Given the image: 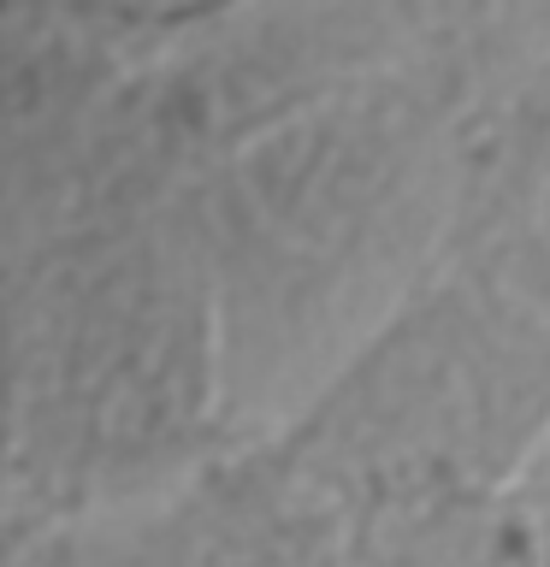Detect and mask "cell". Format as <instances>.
Wrapping results in <instances>:
<instances>
[{"mask_svg": "<svg viewBox=\"0 0 550 567\" xmlns=\"http://www.w3.org/2000/svg\"><path fill=\"white\" fill-rule=\"evenodd\" d=\"M207 402V308L184 255L95 230L35 260L0 319V467L48 496L106 491L184 450Z\"/></svg>", "mask_w": 550, "mask_h": 567, "instance_id": "1", "label": "cell"}]
</instances>
